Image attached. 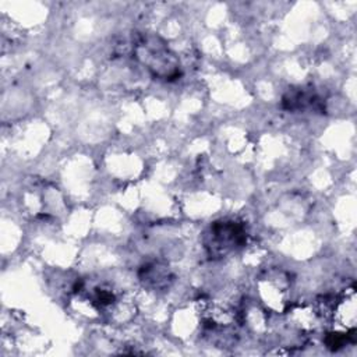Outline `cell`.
I'll use <instances>...</instances> for the list:
<instances>
[{
	"label": "cell",
	"instance_id": "cell-6",
	"mask_svg": "<svg viewBox=\"0 0 357 357\" xmlns=\"http://www.w3.org/2000/svg\"><path fill=\"white\" fill-rule=\"evenodd\" d=\"M139 280L151 290H163L173 282V275L167 265L151 262L139 269Z\"/></svg>",
	"mask_w": 357,
	"mask_h": 357
},
{
	"label": "cell",
	"instance_id": "cell-3",
	"mask_svg": "<svg viewBox=\"0 0 357 357\" xmlns=\"http://www.w3.org/2000/svg\"><path fill=\"white\" fill-rule=\"evenodd\" d=\"M258 290L268 308L280 312L289 307L290 278L284 271H266L258 280Z\"/></svg>",
	"mask_w": 357,
	"mask_h": 357
},
{
	"label": "cell",
	"instance_id": "cell-1",
	"mask_svg": "<svg viewBox=\"0 0 357 357\" xmlns=\"http://www.w3.org/2000/svg\"><path fill=\"white\" fill-rule=\"evenodd\" d=\"M132 54L158 79L174 81L181 75L178 57L159 35L137 33L132 39Z\"/></svg>",
	"mask_w": 357,
	"mask_h": 357
},
{
	"label": "cell",
	"instance_id": "cell-5",
	"mask_svg": "<svg viewBox=\"0 0 357 357\" xmlns=\"http://www.w3.org/2000/svg\"><path fill=\"white\" fill-rule=\"evenodd\" d=\"M282 105L284 109L291 112L307 110V109L318 110L322 107V100L312 88H296V89H290L283 96Z\"/></svg>",
	"mask_w": 357,
	"mask_h": 357
},
{
	"label": "cell",
	"instance_id": "cell-2",
	"mask_svg": "<svg viewBox=\"0 0 357 357\" xmlns=\"http://www.w3.org/2000/svg\"><path fill=\"white\" fill-rule=\"evenodd\" d=\"M247 241L245 226L233 219L213 222L205 233L204 244L212 258H222L238 250Z\"/></svg>",
	"mask_w": 357,
	"mask_h": 357
},
{
	"label": "cell",
	"instance_id": "cell-4",
	"mask_svg": "<svg viewBox=\"0 0 357 357\" xmlns=\"http://www.w3.org/2000/svg\"><path fill=\"white\" fill-rule=\"evenodd\" d=\"M331 315L333 324L336 325V331H342L346 333H356V322H357V307H356V291L354 287L346 289V291L335 298Z\"/></svg>",
	"mask_w": 357,
	"mask_h": 357
}]
</instances>
